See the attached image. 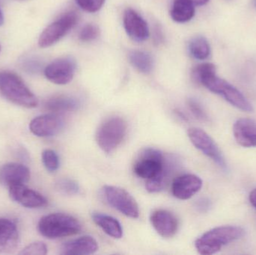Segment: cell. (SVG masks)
<instances>
[{
	"label": "cell",
	"mask_w": 256,
	"mask_h": 255,
	"mask_svg": "<svg viewBox=\"0 0 256 255\" xmlns=\"http://www.w3.org/2000/svg\"><path fill=\"white\" fill-rule=\"evenodd\" d=\"M78 19L79 16L76 12L64 13L44 30L39 37V46L42 48L49 47L58 42L75 26Z\"/></svg>",
	"instance_id": "obj_7"
},
{
	"label": "cell",
	"mask_w": 256,
	"mask_h": 255,
	"mask_svg": "<svg viewBox=\"0 0 256 255\" xmlns=\"http://www.w3.org/2000/svg\"><path fill=\"white\" fill-rule=\"evenodd\" d=\"M188 106H189L190 110L192 112V115L200 121H206L208 120L207 114L204 112V109L202 107L201 105L198 103V101L194 100V99H190L188 100Z\"/></svg>",
	"instance_id": "obj_31"
},
{
	"label": "cell",
	"mask_w": 256,
	"mask_h": 255,
	"mask_svg": "<svg viewBox=\"0 0 256 255\" xmlns=\"http://www.w3.org/2000/svg\"><path fill=\"white\" fill-rule=\"evenodd\" d=\"M188 137L197 149L210 157L224 170H226V163L222 153L213 139L206 132L201 129L192 127L188 130Z\"/></svg>",
	"instance_id": "obj_9"
},
{
	"label": "cell",
	"mask_w": 256,
	"mask_h": 255,
	"mask_svg": "<svg viewBox=\"0 0 256 255\" xmlns=\"http://www.w3.org/2000/svg\"><path fill=\"white\" fill-rule=\"evenodd\" d=\"M254 1V7H255L256 8V0H254V1Z\"/></svg>",
	"instance_id": "obj_36"
},
{
	"label": "cell",
	"mask_w": 256,
	"mask_h": 255,
	"mask_svg": "<svg viewBox=\"0 0 256 255\" xmlns=\"http://www.w3.org/2000/svg\"><path fill=\"white\" fill-rule=\"evenodd\" d=\"M104 193L108 204L126 217L132 219L140 217L138 204L124 189L114 186H105Z\"/></svg>",
	"instance_id": "obj_8"
},
{
	"label": "cell",
	"mask_w": 256,
	"mask_h": 255,
	"mask_svg": "<svg viewBox=\"0 0 256 255\" xmlns=\"http://www.w3.org/2000/svg\"><path fill=\"white\" fill-rule=\"evenodd\" d=\"M55 188L58 193L66 196H76L80 192V186L76 181L68 178L58 180L56 182Z\"/></svg>",
	"instance_id": "obj_26"
},
{
	"label": "cell",
	"mask_w": 256,
	"mask_h": 255,
	"mask_svg": "<svg viewBox=\"0 0 256 255\" xmlns=\"http://www.w3.org/2000/svg\"><path fill=\"white\" fill-rule=\"evenodd\" d=\"M128 58L131 64L141 73H149L153 69V58L147 52L132 50L129 52Z\"/></svg>",
	"instance_id": "obj_23"
},
{
	"label": "cell",
	"mask_w": 256,
	"mask_h": 255,
	"mask_svg": "<svg viewBox=\"0 0 256 255\" xmlns=\"http://www.w3.org/2000/svg\"><path fill=\"white\" fill-rule=\"evenodd\" d=\"M195 5H204L208 2L209 0H191Z\"/></svg>",
	"instance_id": "obj_34"
},
{
	"label": "cell",
	"mask_w": 256,
	"mask_h": 255,
	"mask_svg": "<svg viewBox=\"0 0 256 255\" xmlns=\"http://www.w3.org/2000/svg\"><path fill=\"white\" fill-rule=\"evenodd\" d=\"M244 234V230L238 226L214 228L196 241V249L200 255L216 254L224 246L240 239Z\"/></svg>",
	"instance_id": "obj_3"
},
{
	"label": "cell",
	"mask_w": 256,
	"mask_h": 255,
	"mask_svg": "<svg viewBox=\"0 0 256 255\" xmlns=\"http://www.w3.org/2000/svg\"><path fill=\"white\" fill-rule=\"evenodd\" d=\"M76 64L70 57L58 58L46 66L44 75L48 80L56 85H66L73 79Z\"/></svg>",
	"instance_id": "obj_10"
},
{
	"label": "cell",
	"mask_w": 256,
	"mask_h": 255,
	"mask_svg": "<svg viewBox=\"0 0 256 255\" xmlns=\"http://www.w3.org/2000/svg\"><path fill=\"white\" fill-rule=\"evenodd\" d=\"M9 188V196L14 202L30 209L44 208L48 200L40 193L28 188L24 184H15Z\"/></svg>",
	"instance_id": "obj_11"
},
{
	"label": "cell",
	"mask_w": 256,
	"mask_h": 255,
	"mask_svg": "<svg viewBox=\"0 0 256 255\" xmlns=\"http://www.w3.org/2000/svg\"><path fill=\"white\" fill-rule=\"evenodd\" d=\"M210 206H212L210 201L206 198L200 199V200L197 201L196 204V208L200 212H207L210 209Z\"/></svg>",
	"instance_id": "obj_32"
},
{
	"label": "cell",
	"mask_w": 256,
	"mask_h": 255,
	"mask_svg": "<svg viewBox=\"0 0 256 255\" xmlns=\"http://www.w3.org/2000/svg\"><path fill=\"white\" fill-rule=\"evenodd\" d=\"M188 49L190 55L196 59L206 60L210 55V44L203 36H196L191 39Z\"/></svg>",
	"instance_id": "obj_24"
},
{
	"label": "cell",
	"mask_w": 256,
	"mask_h": 255,
	"mask_svg": "<svg viewBox=\"0 0 256 255\" xmlns=\"http://www.w3.org/2000/svg\"><path fill=\"white\" fill-rule=\"evenodd\" d=\"M128 131L127 122L120 117L108 118L98 129L96 142L102 151L110 154L124 140Z\"/></svg>",
	"instance_id": "obj_5"
},
{
	"label": "cell",
	"mask_w": 256,
	"mask_h": 255,
	"mask_svg": "<svg viewBox=\"0 0 256 255\" xmlns=\"http://www.w3.org/2000/svg\"><path fill=\"white\" fill-rule=\"evenodd\" d=\"M92 218L94 223L108 236L115 239H121L122 238V227L116 219L100 213H93Z\"/></svg>",
	"instance_id": "obj_20"
},
{
	"label": "cell",
	"mask_w": 256,
	"mask_h": 255,
	"mask_svg": "<svg viewBox=\"0 0 256 255\" xmlns=\"http://www.w3.org/2000/svg\"><path fill=\"white\" fill-rule=\"evenodd\" d=\"M64 126V121L56 114L40 115L32 120L30 130L38 137H50L58 134Z\"/></svg>",
	"instance_id": "obj_12"
},
{
	"label": "cell",
	"mask_w": 256,
	"mask_h": 255,
	"mask_svg": "<svg viewBox=\"0 0 256 255\" xmlns=\"http://www.w3.org/2000/svg\"><path fill=\"white\" fill-rule=\"evenodd\" d=\"M150 221L158 235L171 238L177 233L178 223L174 214L166 210H156L150 214Z\"/></svg>",
	"instance_id": "obj_14"
},
{
	"label": "cell",
	"mask_w": 256,
	"mask_h": 255,
	"mask_svg": "<svg viewBox=\"0 0 256 255\" xmlns=\"http://www.w3.org/2000/svg\"><path fill=\"white\" fill-rule=\"evenodd\" d=\"M76 4L85 11L94 13L102 8L105 0H75Z\"/></svg>",
	"instance_id": "obj_30"
},
{
	"label": "cell",
	"mask_w": 256,
	"mask_h": 255,
	"mask_svg": "<svg viewBox=\"0 0 256 255\" xmlns=\"http://www.w3.org/2000/svg\"><path fill=\"white\" fill-rule=\"evenodd\" d=\"M124 28L129 37L136 42H142L149 37V28L146 21L132 9H127L124 13Z\"/></svg>",
	"instance_id": "obj_15"
},
{
	"label": "cell",
	"mask_w": 256,
	"mask_h": 255,
	"mask_svg": "<svg viewBox=\"0 0 256 255\" xmlns=\"http://www.w3.org/2000/svg\"><path fill=\"white\" fill-rule=\"evenodd\" d=\"M172 166H170V163L166 162L164 170L158 176L147 180L146 184V188L148 193H156L162 191L166 187L167 183L170 181L172 175Z\"/></svg>",
	"instance_id": "obj_25"
},
{
	"label": "cell",
	"mask_w": 256,
	"mask_h": 255,
	"mask_svg": "<svg viewBox=\"0 0 256 255\" xmlns=\"http://www.w3.org/2000/svg\"><path fill=\"white\" fill-rule=\"evenodd\" d=\"M166 157L156 148L142 150L134 165V172L137 176L148 180L161 173L165 167Z\"/></svg>",
	"instance_id": "obj_6"
},
{
	"label": "cell",
	"mask_w": 256,
	"mask_h": 255,
	"mask_svg": "<svg viewBox=\"0 0 256 255\" xmlns=\"http://www.w3.org/2000/svg\"><path fill=\"white\" fill-rule=\"evenodd\" d=\"M78 106L79 102L76 99L64 95L51 97L45 103L46 109L55 113L76 110Z\"/></svg>",
	"instance_id": "obj_22"
},
{
	"label": "cell",
	"mask_w": 256,
	"mask_h": 255,
	"mask_svg": "<svg viewBox=\"0 0 256 255\" xmlns=\"http://www.w3.org/2000/svg\"><path fill=\"white\" fill-rule=\"evenodd\" d=\"M234 139L244 148L256 147V121L250 118H240L233 127Z\"/></svg>",
	"instance_id": "obj_18"
},
{
	"label": "cell",
	"mask_w": 256,
	"mask_h": 255,
	"mask_svg": "<svg viewBox=\"0 0 256 255\" xmlns=\"http://www.w3.org/2000/svg\"><path fill=\"white\" fill-rule=\"evenodd\" d=\"M30 178V169L20 163H7L0 169V183L6 187L25 184Z\"/></svg>",
	"instance_id": "obj_17"
},
{
	"label": "cell",
	"mask_w": 256,
	"mask_h": 255,
	"mask_svg": "<svg viewBox=\"0 0 256 255\" xmlns=\"http://www.w3.org/2000/svg\"><path fill=\"white\" fill-rule=\"evenodd\" d=\"M249 199L251 205L256 209V188L251 192L250 194Z\"/></svg>",
	"instance_id": "obj_33"
},
{
	"label": "cell",
	"mask_w": 256,
	"mask_h": 255,
	"mask_svg": "<svg viewBox=\"0 0 256 255\" xmlns=\"http://www.w3.org/2000/svg\"><path fill=\"white\" fill-rule=\"evenodd\" d=\"M42 162L48 172H55L60 168V158L54 150L46 149L43 151Z\"/></svg>",
	"instance_id": "obj_27"
},
{
	"label": "cell",
	"mask_w": 256,
	"mask_h": 255,
	"mask_svg": "<svg viewBox=\"0 0 256 255\" xmlns=\"http://www.w3.org/2000/svg\"><path fill=\"white\" fill-rule=\"evenodd\" d=\"M20 255H44L48 254V247L44 243L36 241L21 250Z\"/></svg>",
	"instance_id": "obj_29"
},
{
	"label": "cell",
	"mask_w": 256,
	"mask_h": 255,
	"mask_svg": "<svg viewBox=\"0 0 256 255\" xmlns=\"http://www.w3.org/2000/svg\"><path fill=\"white\" fill-rule=\"evenodd\" d=\"M38 230L48 239H58L79 233L81 224L72 216L57 213L42 217L38 224Z\"/></svg>",
	"instance_id": "obj_4"
},
{
	"label": "cell",
	"mask_w": 256,
	"mask_h": 255,
	"mask_svg": "<svg viewBox=\"0 0 256 255\" xmlns=\"http://www.w3.org/2000/svg\"><path fill=\"white\" fill-rule=\"evenodd\" d=\"M99 35V28L94 24H86L81 28L79 38L81 41L90 42L96 40Z\"/></svg>",
	"instance_id": "obj_28"
},
{
	"label": "cell",
	"mask_w": 256,
	"mask_h": 255,
	"mask_svg": "<svg viewBox=\"0 0 256 255\" xmlns=\"http://www.w3.org/2000/svg\"><path fill=\"white\" fill-rule=\"evenodd\" d=\"M0 52H1V45H0Z\"/></svg>",
	"instance_id": "obj_37"
},
{
	"label": "cell",
	"mask_w": 256,
	"mask_h": 255,
	"mask_svg": "<svg viewBox=\"0 0 256 255\" xmlns=\"http://www.w3.org/2000/svg\"><path fill=\"white\" fill-rule=\"evenodd\" d=\"M98 250V244L93 237L82 236L72 240L62 246L60 254L64 255H90Z\"/></svg>",
	"instance_id": "obj_19"
},
{
	"label": "cell",
	"mask_w": 256,
	"mask_h": 255,
	"mask_svg": "<svg viewBox=\"0 0 256 255\" xmlns=\"http://www.w3.org/2000/svg\"><path fill=\"white\" fill-rule=\"evenodd\" d=\"M19 243L16 224L8 219H0V253L12 254L18 249Z\"/></svg>",
	"instance_id": "obj_16"
},
{
	"label": "cell",
	"mask_w": 256,
	"mask_h": 255,
	"mask_svg": "<svg viewBox=\"0 0 256 255\" xmlns=\"http://www.w3.org/2000/svg\"><path fill=\"white\" fill-rule=\"evenodd\" d=\"M170 15L176 22H188L195 15V4L191 0H174Z\"/></svg>",
	"instance_id": "obj_21"
},
{
	"label": "cell",
	"mask_w": 256,
	"mask_h": 255,
	"mask_svg": "<svg viewBox=\"0 0 256 255\" xmlns=\"http://www.w3.org/2000/svg\"><path fill=\"white\" fill-rule=\"evenodd\" d=\"M3 22H4V16L0 10V25H2Z\"/></svg>",
	"instance_id": "obj_35"
},
{
	"label": "cell",
	"mask_w": 256,
	"mask_h": 255,
	"mask_svg": "<svg viewBox=\"0 0 256 255\" xmlns=\"http://www.w3.org/2000/svg\"><path fill=\"white\" fill-rule=\"evenodd\" d=\"M202 181L200 177L191 174L180 175L173 181L172 192L173 196L180 200H188L200 191Z\"/></svg>",
	"instance_id": "obj_13"
},
{
	"label": "cell",
	"mask_w": 256,
	"mask_h": 255,
	"mask_svg": "<svg viewBox=\"0 0 256 255\" xmlns=\"http://www.w3.org/2000/svg\"><path fill=\"white\" fill-rule=\"evenodd\" d=\"M195 79L206 88L225 98L230 104L244 112H252L254 107L249 100L236 87L216 73V67L212 63L197 66L194 70Z\"/></svg>",
	"instance_id": "obj_1"
},
{
	"label": "cell",
	"mask_w": 256,
	"mask_h": 255,
	"mask_svg": "<svg viewBox=\"0 0 256 255\" xmlns=\"http://www.w3.org/2000/svg\"><path fill=\"white\" fill-rule=\"evenodd\" d=\"M0 94L9 101L22 107L32 109L38 105L36 96L14 72H0Z\"/></svg>",
	"instance_id": "obj_2"
}]
</instances>
